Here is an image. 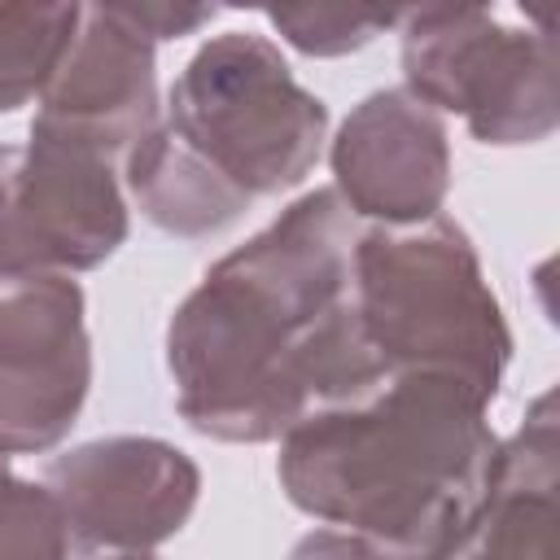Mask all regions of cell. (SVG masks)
Wrapping results in <instances>:
<instances>
[{"label": "cell", "mask_w": 560, "mask_h": 560, "mask_svg": "<svg viewBox=\"0 0 560 560\" xmlns=\"http://www.w3.org/2000/svg\"><path fill=\"white\" fill-rule=\"evenodd\" d=\"M354 236L341 197L315 188L201 276L166 324V372L188 429L258 446L385 381L350 311Z\"/></svg>", "instance_id": "1"}, {"label": "cell", "mask_w": 560, "mask_h": 560, "mask_svg": "<svg viewBox=\"0 0 560 560\" xmlns=\"http://www.w3.org/2000/svg\"><path fill=\"white\" fill-rule=\"evenodd\" d=\"M486 411L455 381L385 376L306 411L280 438V490L298 512L394 560H451L499 464Z\"/></svg>", "instance_id": "2"}, {"label": "cell", "mask_w": 560, "mask_h": 560, "mask_svg": "<svg viewBox=\"0 0 560 560\" xmlns=\"http://www.w3.org/2000/svg\"><path fill=\"white\" fill-rule=\"evenodd\" d=\"M350 311L381 376H442L486 407L499 398L512 332L477 245L455 219L359 228Z\"/></svg>", "instance_id": "3"}, {"label": "cell", "mask_w": 560, "mask_h": 560, "mask_svg": "<svg viewBox=\"0 0 560 560\" xmlns=\"http://www.w3.org/2000/svg\"><path fill=\"white\" fill-rule=\"evenodd\" d=\"M166 131L179 136L249 201L298 188L328 136V105L302 88L267 35L206 39L166 92Z\"/></svg>", "instance_id": "4"}, {"label": "cell", "mask_w": 560, "mask_h": 560, "mask_svg": "<svg viewBox=\"0 0 560 560\" xmlns=\"http://www.w3.org/2000/svg\"><path fill=\"white\" fill-rule=\"evenodd\" d=\"M402 88L438 114H459L481 144H538L560 122L556 44L516 31L477 4H424L398 13Z\"/></svg>", "instance_id": "5"}, {"label": "cell", "mask_w": 560, "mask_h": 560, "mask_svg": "<svg viewBox=\"0 0 560 560\" xmlns=\"http://www.w3.org/2000/svg\"><path fill=\"white\" fill-rule=\"evenodd\" d=\"M92 389L88 302L74 276L0 280V455L52 451Z\"/></svg>", "instance_id": "6"}, {"label": "cell", "mask_w": 560, "mask_h": 560, "mask_svg": "<svg viewBox=\"0 0 560 560\" xmlns=\"http://www.w3.org/2000/svg\"><path fill=\"white\" fill-rule=\"evenodd\" d=\"M70 538L92 551H153L201 499V468L166 438L114 433L70 446L44 468Z\"/></svg>", "instance_id": "7"}, {"label": "cell", "mask_w": 560, "mask_h": 560, "mask_svg": "<svg viewBox=\"0 0 560 560\" xmlns=\"http://www.w3.org/2000/svg\"><path fill=\"white\" fill-rule=\"evenodd\" d=\"M4 184L22 271H92L131 232L114 158L39 122L4 149Z\"/></svg>", "instance_id": "8"}, {"label": "cell", "mask_w": 560, "mask_h": 560, "mask_svg": "<svg viewBox=\"0 0 560 560\" xmlns=\"http://www.w3.org/2000/svg\"><path fill=\"white\" fill-rule=\"evenodd\" d=\"M328 166L332 192L354 219L376 228L433 219L451 192L446 122L407 88H381L341 118Z\"/></svg>", "instance_id": "9"}, {"label": "cell", "mask_w": 560, "mask_h": 560, "mask_svg": "<svg viewBox=\"0 0 560 560\" xmlns=\"http://www.w3.org/2000/svg\"><path fill=\"white\" fill-rule=\"evenodd\" d=\"M105 158H127L158 122V52L114 4H83L79 26L31 118Z\"/></svg>", "instance_id": "10"}, {"label": "cell", "mask_w": 560, "mask_h": 560, "mask_svg": "<svg viewBox=\"0 0 560 560\" xmlns=\"http://www.w3.org/2000/svg\"><path fill=\"white\" fill-rule=\"evenodd\" d=\"M556 394L542 389L521 429L499 442L490 490L455 542L451 560H556L560 556V424Z\"/></svg>", "instance_id": "11"}, {"label": "cell", "mask_w": 560, "mask_h": 560, "mask_svg": "<svg viewBox=\"0 0 560 560\" xmlns=\"http://www.w3.org/2000/svg\"><path fill=\"white\" fill-rule=\"evenodd\" d=\"M122 179L136 210L153 228L184 241L214 236L249 210V197L232 188L214 166H206L179 136H171L166 122H158L140 144L127 149Z\"/></svg>", "instance_id": "12"}, {"label": "cell", "mask_w": 560, "mask_h": 560, "mask_svg": "<svg viewBox=\"0 0 560 560\" xmlns=\"http://www.w3.org/2000/svg\"><path fill=\"white\" fill-rule=\"evenodd\" d=\"M83 4H0V114L39 101Z\"/></svg>", "instance_id": "13"}, {"label": "cell", "mask_w": 560, "mask_h": 560, "mask_svg": "<svg viewBox=\"0 0 560 560\" xmlns=\"http://www.w3.org/2000/svg\"><path fill=\"white\" fill-rule=\"evenodd\" d=\"M70 525L48 486L0 472V560H70Z\"/></svg>", "instance_id": "14"}, {"label": "cell", "mask_w": 560, "mask_h": 560, "mask_svg": "<svg viewBox=\"0 0 560 560\" xmlns=\"http://www.w3.org/2000/svg\"><path fill=\"white\" fill-rule=\"evenodd\" d=\"M271 22V31L306 52V57H341V52H359L363 44H372L376 35H385L389 26H398V13H363V9H267L262 13Z\"/></svg>", "instance_id": "15"}, {"label": "cell", "mask_w": 560, "mask_h": 560, "mask_svg": "<svg viewBox=\"0 0 560 560\" xmlns=\"http://www.w3.org/2000/svg\"><path fill=\"white\" fill-rule=\"evenodd\" d=\"M127 26H136L144 39H184L197 35L219 18L214 4H114Z\"/></svg>", "instance_id": "16"}, {"label": "cell", "mask_w": 560, "mask_h": 560, "mask_svg": "<svg viewBox=\"0 0 560 560\" xmlns=\"http://www.w3.org/2000/svg\"><path fill=\"white\" fill-rule=\"evenodd\" d=\"M289 560H394V556H385L381 547H372L346 529H315V534L298 538Z\"/></svg>", "instance_id": "17"}, {"label": "cell", "mask_w": 560, "mask_h": 560, "mask_svg": "<svg viewBox=\"0 0 560 560\" xmlns=\"http://www.w3.org/2000/svg\"><path fill=\"white\" fill-rule=\"evenodd\" d=\"M9 276H26L18 262V245H13V223H9V184H4V149H0V280Z\"/></svg>", "instance_id": "18"}, {"label": "cell", "mask_w": 560, "mask_h": 560, "mask_svg": "<svg viewBox=\"0 0 560 560\" xmlns=\"http://www.w3.org/2000/svg\"><path fill=\"white\" fill-rule=\"evenodd\" d=\"M92 560H158L153 551H105V556H92Z\"/></svg>", "instance_id": "19"}, {"label": "cell", "mask_w": 560, "mask_h": 560, "mask_svg": "<svg viewBox=\"0 0 560 560\" xmlns=\"http://www.w3.org/2000/svg\"><path fill=\"white\" fill-rule=\"evenodd\" d=\"M4 468H9V455H0V472H4Z\"/></svg>", "instance_id": "20"}]
</instances>
